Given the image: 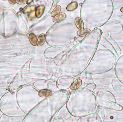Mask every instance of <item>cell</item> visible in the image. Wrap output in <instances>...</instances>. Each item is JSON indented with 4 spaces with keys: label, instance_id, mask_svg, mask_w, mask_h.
Masks as SVG:
<instances>
[{
    "label": "cell",
    "instance_id": "cell-3",
    "mask_svg": "<svg viewBox=\"0 0 123 122\" xmlns=\"http://www.w3.org/2000/svg\"><path fill=\"white\" fill-rule=\"evenodd\" d=\"M66 17V14L63 13H60L55 16L53 19V22H59L60 21L63 20Z\"/></svg>",
    "mask_w": 123,
    "mask_h": 122
},
{
    "label": "cell",
    "instance_id": "cell-7",
    "mask_svg": "<svg viewBox=\"0 0 123 122\" xmlns=\"http://www.w3.org/2000/svg\"><path fill=\"white\" fill-rule=\"evenodd\" d=\"M29 39L30 41L32 44L34 46L37 45V38L34 34L33 33H30V34L29 36Z\"/></svg>",
    "mask_w": 123,
    "mask_h": 122
},
{
    "label": "cell",
    "instance_id": "cell-8",
    "mask_svg": "<svg viewBox=\"0 0 123 122\" xmlns=\"http://www.w3.org/2000/svg\"><path fill=\"white\" fill-rule=\"evenodd\" d=\"M90 29H80L79 31H78L77 32V34L78 35L80 36H86V35L89 33L90 32Z\"/></svg>",
    "mask_w": 123,
    "mask_h": 122
},
{
    "label": "cell",
    "instance_id": "cell-5",
    "mask_svg": "<svg viewBox=\"0 0 123 122\" xmlns=\"http://www.w3.org/2000/svg\"><path fill=\"white\" fill-rule=\"evenodd\" d=\"M82 80L81 79H78L75 81L72 84L70 87V89H75L79 88L81 85Z\"/></svg>",
    "mask_w": 123,
    "mask_h": 122
},
{
    "label": "cell",
    "instance_id": "cell-4",
    "mask_svg": "<svg viewBox=\"0 0 123 122\" xmlns=\"http://www.w3.org/2000/svg\"><path fill=\"white\" fill-rule=\"evenodd\" d=\"M75 24L78 29H82L84 28V24L81 19L80 17H76L75 20Z\"/></svg>",
    "mask_w": 123,
    "mask_h": 122
},
{
    "label": "cell",
    "instance_id": "cell-6",
    "mask_svg": "<svg viewBox=\"0 0 123 122\" xmlns=\"http://www.w3.org/2000/svg\"><path fill=\"white\" fill-rule=\"evenodd\" d=\"M78 4L76 2H72L70 3L66 7V9L69 11H74L77 8Z\"/></svg>",
    "mask_w": 123,
    "mask_h": 122
},
{
    "label": "cell",
    "instance_id": "cell-11",
    "mask_svg": "<svg viewBox=\"0 0 123 122\" xmlns=\"http://www.w3.org/2000/svg\"><path fill=\"white\" fill-rule=\"evenodd\" d=\"M36 6L35 5H32L30 6L25 7L24 9V11L25 13H30L36 10Z\"/></svg>",
    "mask_w": 123,
    "mask_h": 122
},
{
    "label": "cell",
    "instance_id": "cell-2",
    "mask_svg": "<svg viewBox=\"0 0 123 122\" xmlns=\"http://www.w3.org/2000/svg\"><path fill=\"white\" fill-rule=\"evenodd\" d=\"M52 93L51 91L48 89H43L39 92V96L42 97H46L52 95Z\"/></svg>",
    "mask_w": 123,
    "mask_h": 122
},
{
    "label": "cell",
    "instance_id": "cell-10",
    "mask_svg": "<svg viewBox=\"0 0 123 122\" xmlns=\"http://www.w3.org/2000/svg\"><path fill=\"white\" fill-rule=\"evenodd\" d=\"M61 10V6L59 5L57 6L52 12L51 14V17H55V16L58 15L60 13Z\"/></svg>",
    "mask_w": 123,
    "mask_h": 122
},
{
    "label": "cell",
    "instance_id": "cell-12",
    "mask_svg": "<svg viewBox=\"0 0 123 122\" xmlns=\"http://www.w3.org/2000/svg\"><path fill=\"white\" fill-rule=\"evenodd\" d=\"M36 12L35 11H34L33 12H31V13L30 14L29 16V18L30 20H31L34 17L36 16Z\"/></svg>",
    "mask_w": 123,
    "mask_h": 122
},
{
    "label": "cell",
    "instance_id": "cell-13",
    "mask_svg": "<svg viewBox=\"0 0 123 122\" xmlns=\"http://www.w3.org/2000/svg\"><path fill=\"white\" fill-rule=\"evenodd\" d=\"M27 0H17L16 2L19 4H23L27 3Z\"/></svg>",
    "mask_w": 123,
    "mask_h": 122
},
{
    "label": "cell",
    "instance_id": "cell-14",
    "mask_svg": "<svg viewBox=\"0 0 123 122\" xmlns=\"http://www.w3.org/2000/svg\"><path fill=\"white\" fill-rule=\"evenodd\" d=\"M9 1L10 3H11V4H13V5L15 4L16 2V0H9Z\"/></svg>",
    "mask_w": 123,
    "mask_h": 122
},
{
    "label": "cell",
    "instance_id": "cell-15",
    "mask_svg": "<svg viewBox=\"0 0 123 122\" xmlns=\"http://www.w3.org/2000/svg\"><path fill=\"white\" fill-rule=\"evenodd\" d=\"M121 11L123 13V7L121 9Z\"/></svg>",
    "mask_w": 123,
    "mask_h": 122
},
{
    "label": "cell",
    "instance_id": "cell-1",
    "mask_svg": "<svg viewBox=\"0 0 123 122\" xmlns=\"http://www.w3.org/2000/svg\"><path fill=\"white\" fill-rule=\"evenodd\" d=\"M45 7L43 5L39 6L37 8L36 11V16L38 18L41 17L44 12Z\"/></svg>",
    "mask_w": 123,
    "mask_h": 122
},
{
    "label": "cell",
    "instance_id": "cell-9",
    "mask_svg": "<svg viewBox=\"0 0 123 122\" xmlns=\"http://www.w3.org/2000/svg\"><path fill=\"white\" fill-rule=\"evenodd\" d=\"M45 35L44 34H41L38 38L37 40V45L40 46L43 45L45 42Z\"/></svg>",
    "mask_w": 123,
    "mask_h": 122
}]
</instances>
